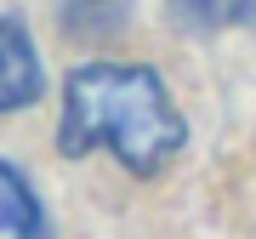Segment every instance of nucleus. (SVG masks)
Wrapping results in <instances>:
<instances>
[{
	"mask_svg": "<svg viewBox=\"0 0 256 239\" xmlns=\"http://www.w3.org/2000/svg\"><path fill=\"white\" fill-rule=\"evenodd\" d=\"M188 142L182 114L171 108L154 68H126V63H86L63 86V126L57 148L63 154H92L114 148L120 166L154 176L165 171Z\"/></svg>",
	"mask_w": 256,
	"mask_h": 239,
	"instance_id": "nucleus-1",
	"label": "nucleus"
},
{
	"mask_svg": "<svg viewBox=\"0 0 256 239\" xmlns=\"http://www.w3.org/2000/svg\"><path fill=\"white\" fill-rule=\"evenodd\" d=\"M46 74H40V57H34V40L18 18H0V114L12 108H28L40 97Z\"/></svg>",
	"mask_w": 256,
	"mask_h": 239,
	"instance_id": "nucleus-2",
	"label": "nucleus"
},
{
	"mask_svg": "<svg viewBox=\"0 0 256 239\" xmlns=\"http://www.w3.org/2000/svg\"><path fill=\"white\" fill-rule=\"evenodd\" d=\"M0 239H46V216H40L34 194L6 160H0Z\"/></svg>",
	"mask_w": 256,
	"mask_h": 239,
	"instance_id": "nucleus-3",
	"label": "nucleus"
},
{
	"mask_svg": "<svg viewBox=\"0 0 256 239\" xmlns=\"http://www.w3.org/2000/svg\"><path fill=\"white\" fill-rule=\"evenodd\" d=\"M171 6V18L176 23H188V28H239V23H250L256 18V0H165Z\"/></svg>",
	"mask_w": 256,
	"mask_h": 239,
	"instance_id": "nucleus-4",
	"label": "nucleus"
}]
</instances>
